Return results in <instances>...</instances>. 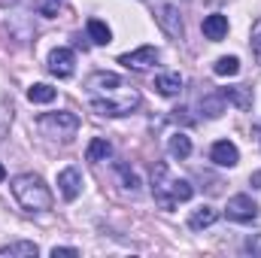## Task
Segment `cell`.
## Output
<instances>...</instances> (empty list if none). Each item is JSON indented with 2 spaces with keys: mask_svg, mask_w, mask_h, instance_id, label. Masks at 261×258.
Segmentation results:
<instances>
[{
  "mask_svg": "<svg viewBox=\"0 0 261 258\" xmlns=\"http://www.w3.org/2000/svg\"><path fill=\"white\" fill-rule=\"evenodd\" d=\"M88 91H91V110L97 116H128L140 107V91L128 85L116 73H91L88 76Z\"/></svg>",
  "mask_w": 261,
  "mask_h": 258,
  "instance_id": "1",
  "label": "cell"
},
{
  "mask_svg": "<svg viewBox=\"0 0 261 258\" xmlns=\"http://www.w3.org/2000/svg\"><path fill=\"white\" fill-rule=\"evenodd\" d=\"M192 194H195V189H192L189 179H176V176H170L167 164H155V170H152V197H155V203L161 210H173L176 203L192 200Z\"/></svg>",
  "mask_w": 261,
  "mask_h": 258,
  "instance_id": "2",
  "label": "cell"
},
{
  "mask_svg": "<svg viewBox=\"0 0 261 258\" xmlns=\"http://www.w3.org/2000/svg\"><path fill=\"white\" fill-rule=\"evenodd\" d=\"M9 189L15 194V200L21 203V210H28V213H46V210H52V192H49V186L37 173H18V176H12Z\"/></svg>",
  "mask_w": 261,
  "mask_h": 258,
  "instance_id": "3",
  "label": "cell"
},
{
  "mask_svg": "<svg viewBox=\"0 0 261 258\" xmlns=\"http://www.w3.org/2000/svg\"><path fill=\"white\" fill-rule=\"evenodd\" d=\"M40 131L52 140H61V143H70L79 131V116L76 113H46L40 119Z\"/></svg>",
  "mask_w": 261,
  "mask_h": 258,
  "instance_id": "4",
  "label": "cell"
},
{
  "mask_svg": "<svg viewBox=\"0 0 261 258\" xmlns=\"http://www.w3.org/2000/svg\"><path fill=\"white\" fill-rule=\"evenodd\" d=\"M152 12H155V21L161 24V31H164L170 40H182V37H186L179 9H176L170 0H152Z\"/></svg>",
  "mask_w": 261,
  "mask_h": 258,
  "instance_id": "5",
  "label": "cell"
},
{
  "mask_svg": "<svg viewBox=\"0 0 261 258\" xmlns=\"http://www.w3.org/2000/svg\"><path fill=\"white\" fill-rule=\"evenodd\" d=\"M225 216L231 219V222H255L258 219V203L249 197V194H234V197H228V203H225Z\"/></svg>",
  "mask_w": 261,
  "mask_h": 258,
  "instance_id": "6",
  "label": "cell"
},
{
  "mask_svg": "<svg viewBox=\"0 0 261 258\" xmlns=\"http://www.w3.org/2000/svg\"><path fill=\"white\" fill-rule=\"evenodd\" d=\"M73 70H76V55H73V49H64V46L52 49V55H49V73L58 76V79H70Z\"/></svg>",
  "mask_w": 261,
  "mask_h": 258,
  "instance_id": "7",
  "label": "cell"
},
{
  "mask_svg": "<svg viewBox=\"0 0 261 258\" xmlns=\"http://www.w3.org/2000/svg\"><path fill=\"white\" fill-rule=\"evenodd\" d=\"M119 64L130 67V70H149V67L158 64V49H155V46H140V49H134V52H125V55L119 58Z\"/></svg>",
  "mask_w": 261,
  "mask_h": 258,
  "instance_id": "8",
  "label": "cell"
},
{
  "mask_svg": "<svg viewBox=\"0 0 261 258\" xmlns=\"http://www.w3.org/2000/svg\"><path fill=\"white\" fill-rule=\"evenodd\" d=\"M58 192L64 200H76L79 192H82V173H79V167H64L61 173H58Z\"/></svg>",
  "mask_w": 261,
  "mask_h": 258,
  "instance_id": "9",
  "label": "cell"
},
{
  "mask_svg": "<svg viewBox=\"0 0 261 258\" xmlns=\"http://www.w3.org/2000/svg\"><path fill=\"white\" fill-rule=\"evenodd\" d=\"M210 158H213L219 167H234V164L240 161V152H237V146H234L231 140H219V143H213Z\"/></svg>",
  "mask_w": 261,
  "mask_h": 258,
  "instance_id": "10",
  "label": "cell"
},
{
  "mask_svg": "<svg viewBox=\"0 0 261 258\" xmlns=\"http://www.w3.org/2000/svg\"><path fill=\"white\" fill-rule=\"evenodd\" d=\"M200 31H203V37H206V40H213V43L225 40V34H228V15H222V12L206 15V18H203V24H200Z\"/></svg>",
  "mask_w": 261,
  "mask_h": 258,
  "instance_id": "11",
  "label": "cell"
},
{
  "mask_svg": "<svg viewBox=\"0 0 261 258\" xmlns=\"http://www.w3.org/2000/svg\"><path fill=\"white\" fill-rule=\"evenodd\" d=\"M155 91L164 97H176L182 91V76L179 73H158L155 76Z\"/></svg>",
  "mask_w": 261,
  "mask_h": 258,
  "instance_id": "12",
  "label": "cell"
},
{
  "mask_svg": "<svg viewBox=\"0 0 261 258\" xmlns=\"http://www.w3.org/2000/svg\"><path fill=\"white\" fill-rule=\"evenodd\" d=\"M216 219H219V210H213V207H197V210H192V216H189V228H192V231H203V228L216 225Z\"/></svg>",
  "mask_w": 261,
  "mask_h": 258,
  "instance_id": "13",
  "label": "cell"
},
{
  "mask_svg": "<svg viewBox=\"0 0 261 258\" xmlns=\"http://www.w3.org/2000/svg\"><path fill=\"white\" fill-rule=\"evenodd\" d=\"M225 94L222 91H213V94H206V97H200V113L206 116V119H219L222 113H225Z\"/></svg>",
  "mask_w": 261,
  "mask_h": 258,
  "instance_id": "14",
  "label": "cell"
},
{
  "mask_svg": "<svg viewBox=\"0 0 261 258\" xmlns=\"http://www.w3.org/2000/svg\"><path fill=\"white\" fill-rule=\"evenodd\" d=\"M167 152L173 155V158H189L192 155V137L189 134H182V131H176V134H170V140H167Z\"/></svg>",
  "mask_w": 261,
  "mask_h": 258,
  "instance_id": "15",
  "label": "cell"
},
{
  "mask_svg": "<svg viewBox=\"0 0 261 258\" xmlns=\"http://www.w3.org/2000/svg\"><path fill=\"white\" fill-rule=\"evenodd\" d=\"M110 155H113V146H110V140H107V137H94V140L88 143V152H85V158H88V161L100 164V161H107Z\"/></svg>",
  "mask_w": 261,
  "mask_h": 258,
  "instance_id": "16",
  "label": "cell"
},
{
  "mask_svg": "<svg viewBox=\"0 0 261 258\" xmlns=\"http://www.w3.org/2000/svg\"><path fill=\"white\" fill-rule=\"evenodd\" d=\"M85 31H88V37H91V43H97V46H107V43L113 40V31H110L107 21H100V18H88Z\"/></svg>",
  "mask_w": 261,
  "mask_h": 258,
  "instance_id": "17",
  "label": "cell"
},
{
  "mask_svg": "<svg viewBox=\"0 0 261 258\" xmlns=\"http://www.w3.org/2000/svg\"><path fill=\"white\" fill-rule=\"evenodd\" d=\"M55 94H58V91H55L52 85H46V82H37V85L28 88V100H31V104H52Z\"/></svg>",
  "mask_w": 261,
  "mask_h": 258,
  "instance_id": "18",
  "label": "cell"
},
{
  "mask_svg": "<svg viewBox=\"0 0 261 258\" xmlns=\"http://www.w3.org/2000/svg\"><path fill=\"white\" fill-rule=\"evenodd\" d=\"M222 94H225V100H234V104H237V107H243V110L252 104V91H249L246 85H237V88H225Z\"/></svg>",
  "mask_w": 261,
  "mask_h": 258,
  "instance_id": "19",
  "label": "cell"
},
{
  "mask_svg": "<svg viewBox=\"0 0 261 258\" xmlns=\"http://www.w3.org/2000/svg\"><path fill=\"white\" fill-rule=\"evenodd\" d=\"M213 70H216V76H237L240 73V61L234 55H225V58H219L213 64Z\"/></svg>",
  "mask_w": 261,
  "mask_h": 258,
  "instance_id": "20",
  "label": "cell"
},
{
  "mask_svg": "<svg viewBox=\"0 0 261 258\" xmlns=\"http://www.w3.org/2000/svg\"><path fill=\"white\" fill-rule=\"evenodd\" d=\"M37 243H9V246H0V255H37Z\"/></svg>",
  "mask_w": 261,
  "mask_h": 258,
  "instance_id": "21",
  "label": "cell"
},
{
  "mask_svg": "<svg viewBox=\"0 0 261 258\" xmlns=\"http://www.w3.org/2000/svg\"><path fill=\"white\" fill-rule=\"evenodd\" d=\"M252 55L258 58V64H261V18L252 24Z\"/></svg>",
  "mask_w": 261,
  "mask_h": 258,
  "instance_id": "22",
  "label": "cell"
},
{
  "mask_svg": "<svg viewBox=\"0 0 261 258\" xmlns=\"http://www.w3.org/2000/svg\"><path fill=\"white\" fill-rule=\"evenodd\" d=\"M37 9H40L46 18H52V15H58V0H40Z\"/></svg>",
  "mask_w": 261,
  "mask_h": 258,
  "instance_id": "23",
  "label": "cell"
},
{
  "mask_svg": "<svg viewBox=\"0 0 261 258\" xmlns=\"http://www.w3.org/2000/svg\"><path fill=\"white\" fill-rule=\"evenodd\" d=\"M122 179H125V189H130V192H137V173L134 170H128V167H122Z\"/></svg>",
  "mask_w": 261,
  "mask_h": 258,
  "instance_id": "24",
  "label": "cell"
},
{
  "mask_svg": "<svg viewBox=\"0 0 261 258\" xmlns=\"http://www.w3.org/2000/svg\"><path fill=\"white\" fill-rule=\"evenodd\" d=\"M52 255H55V258H58V255L76 258V255H79V249H73V246H55V249H52Z\"/></svg>",
  "mask_w": 261,
  "mask_h": 258,
  "instance_id": "25",
  "label": "cell"
},
{
  "mask_svg": "<svg viewBox=\"0 0 261 258\" xmlns=\"http://www.w3.org/2000/svg\"><path fill=\"white\" fill-rule=\"evenodd\" d=\"M3 179H6V170H3V164H0V183H3Z\"/></svg>",
  "mask_w": 261,
  "mask_h": 258,
  "instance_id": "26",
  "label": "cell"
}]
</instances>
